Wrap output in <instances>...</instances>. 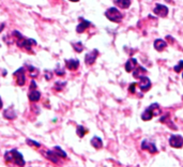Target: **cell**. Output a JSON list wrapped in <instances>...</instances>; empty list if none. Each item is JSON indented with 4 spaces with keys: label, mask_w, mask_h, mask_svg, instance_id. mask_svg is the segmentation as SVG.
Instances as JSON below:
<instances>
[{
    "label": "cell",
    "mask_w": 183,
    "mask_h": 167,
    "mask_svg": "<svg viewBox=\"0 0 183 167\" xmlns=\"http://www.w3.org/2000/svg\"><path fill=\"white\" fill-rule=\"evenodd\" d=\"M174 71H176L177 73L181 72V71H183V60H181V61H179V63L177 64L176 66H174Z\"/></svg>",
    "instance_id": "484cf974"
},
{
    "label": "cell",
    "mask_w": 183,
    "mask_h": 167,
    "mask_svg": "<svg viewBox=\"0 0 183 167\" xmlns=\"http://www.w3.org/2000/svg\"><path fill=\"white\" fill-rule=\"evenodd\" d=\"M142 148L144 150H147V151H149L150 153H153V154L157 152L156 146H155L153 143H150V141H148V140L142 141Z\"/></svg>",
    "instance_id": "52a82bcc"
},
{
    "label": "cell",
    "mask_w": 183,
    "mask_h": 167,
    "mask_svg": "<svg viewBox=\"0 0 183 167\" xmlns=\"http://www.w3.org/2000/svg\"><path fill=\"white\" fill-rule=\"evenodd\" d=\"M147 73V70L142 66H138V68L134 69L133 70V76L135 78H142L145 76V74Z\"/></svg>",
    "instance_id": "8fae6325"
},
{
    "label": "cell",
    "mask_w": 183,
    "mask_h": 167,
    "mask_svg": "<svg viewBox=\"0 0 183 167\" xmlns=\"http://www.w3.org/2000/svg\"><path fill=\"white\" fill-rule=\"evenodd\" d=\"M29 73H30L31 77H35V76H38V74H39V71H38L35 68H33V66H29Z\"/></svg>",
    "instance_id": "cb8c5ba5"
},
{
    "label": "cell",
    "mask_w": 183,
    "mask_h": 167,
    "mask_svg": "<svg viewBox=\"0 0 183 167\" xmlns=\"http://www.w3.org/2000/svg\"><path fill=\"white\" fill-rule=\"evenodd\" d=\"M136 86H137V84H136V83L131 84V85H130V87H129V91H130V92H131V93H134V92H135Z\"/></svg>",
    "instance_id": "83f0119b"
},
{
    "label": "cell",
    "mask_w": 183,
    "mask_h": 167,
    "mask_svg": "<svg viewBox=\"0 0 183 167\" xmlns=\"http://www.w3.org/2000/svg\"><path fill=\"white\" fill-rule=\"evenodd\" d=\"M138 85H139V88L142 89V91H148L149 89H150V87H151V80H150V78H148L147 76L142 77Z\"/></svg>",
    "instance_id": "ba28073f"
},
{
    "label": "cell",
    "mask_w": 183,
    "mask_h": 167,
    "mask_svg": "<svg viewBox=\"0 0 183 167\" xmlns=\"http://www.w3.org/2000/svg\"><path fill=\"white\" fill-rule=\"evenodd\" d=\"M66 68L71 71H75L77 70V68L79 66V61L76 59H70V60H66Z\"/></svg>",
    "instance_id": "30bf717a"
},
{
    "label": "cell",
    "mask_w": 183,
    "mask_h": 167,
    "mask_svg": "<svg viewBox=\"0 0 183 167\" xmlns=\"http://www.w3.org/2000/svg\"><path fill=\"white\" fill-rule=\"evenodd\" d=\"M166 46H167V43H166L164 40L162 39H156L154 41V48L156 49L157 52H162L164 51V49L166 48Z\"/></svg>",
    "instance_id": "9c48e42d"
},
{
    "label": "cell",
    "mask_w": 183,
    "mask_h": 167,
    "mask_svg": "<svg viewBox=\"0 0 183 167\" xmlns=\"http://www.w3.org/2000/svg\"><path fill=\"white\" fill-rule=\"evenodd\" d=\"M2 108V101H1V98H0V109Z\"/></svg>",
    "instance_id": "1f68e13d"
},
{
    "label": "cell",
    "mask_w": 183,
    "mask_h": 167,
    "mask_svg": "<svg viewBox=\"0 0 183 167\" xmlns=\"http://www.w3.org/2000/svg\"><path fill=\"white\" fill-rule=\"evenodd\" d=\"M70 1H72V2H77V1H79V0H70Z\"/></svg>",
    "instance_id": "d6a6232c"
},
{
    "label": "cell",
    "mask_w": 183,
    "mask_h": 167,
    "mask_svg": "<svg viewBox=\"0 0 183 167\" xmlns=\"http://www.w3.org/2000/svg\"><path fill=\"white\" fill-rule=\"evenodd\" d=\"M153 12L155 15L160 16V17H166L168 15V8L164 5H156Z\"/></svg>",
    "instance_id": "277c9868"
},
{
    "label": "cell",
    "mask_w": 183,
    "mask_h": 167,
    "mask_svg": "<svg viewBox=\"0 0 183 167\" xmlns=\"http://www.w3.org/2000/svg\"><path fill=\"white\" fill-rule=\"evenodd\" d=\"M166 1H167V2H170V1H171V0H166Z\"/></svg>",
    "instance_id": "836d02e7"
},
{
    "label": "cell",
    "mask_w": 183,
    "mask_h": 167,
    "mask_svg": "<svg viewBox=\"0 0 183 167\" xmlns=\"http://www.w3.org/2000/svg\"><path fill=\"white\" fill-rule=\"evenodd\" d=\"M153 114H152V112H151L149 108H147L146 110H145L144 112H142V119L144 121H149V120H151V119L153 118Z\"/></svg>",
    "instance_id": "d6986e66"
},
{
    "label": "cell",
    "mask_w": 183,
    "mask_h": 167,
    "mask_svg": "<svg viewBox=\"0 0 183 167\" xmlns=\"http://www.w3.org/2000/svg\"><path fill=\"white\" fill-rule=\"evenodd\" d=\"M14 76H16L17 78V85L18 86H24L25 83H26V76H25V70L23 68L18 69L15 73H14Z\"/></svg>",
    "instance_id": "5b68a950"
},
{
    "label": "cell",
    "mask_w": 183,
    "mask_h": 167,
    "mask_svg": "<svg viewBox=\"0 0 183 167\" xmlns=\"http://www.w3.org/2000/svg\"><path fill=\"white\" fill-rule=\"evenodd\" d=\"M87 132H88V131L86 130L85 128H84L83 125H78V126H77V129H76V133H77V135H78V136L81 137H81L85 136V134H86V133H87Z\"/></svg>",
    "instance_id": "7402d4cb"
},
{
    "label": "cell",
    "mask_w": 183,
    "mask_h": 167,
    "mask_svg": "<svg viewBox=\"0 0 183 167\" xmlns=\"http://www.w3.org/2000/svg\"><path fill=\"white\" fill-rule=\"evenodd\" d=\"M45 75H46V79H47V80H49V79L52 77V72L49 73L48 71H46V72H45Z\"/></svg>",
    "instance_id": "4dcf8cb0"
},
{
    "label": "cell",
    "mask_w": 183,
    "mask_h": 167,
    "mask_svg": "<svg viewBox=\"0 0 183 167\" xmlns=\"http://www.w3.org/2000/svg\"><path fill=\"white\" fill-rule=\"evenodd\" d=\"M73 48L77 52V53H81L84 51V46H83V43L81 42H77V43H73Z\"/></svg>",
    "instance_id": "603a6c76"
},
{
    "label": "cell",
    "mask_w": 183,
    "mask_h": 167,
    "mask_svg": "<svg viewBox=\"0 0 183 167\" xmlns=\"http://www.w3.org/2000/svg\"><path fill=\"white\" fill-rule=\"evenodd\" d=\"M169 145L172 148H182L183 138L181 135H172L169 138Z\"/></svg>",
    "instance_id": "3957f363"
},
{
    "label": "cell",
    "mask_w": 183,
    "mask_h": 167,
    "mask_svg": "<svg viewBox=\"0 0 183 167\" xmlns=\"http://www.w3.org/2000/svg\"><path fill=\"white\" fill-rule=\"evenodd\" d=\"M66 86V83H56V85H55V89H56V90H62V88H63V87Z\"/></svg>",
    "instance_id": "4316f807"
},
{
    "label": "cell",
    "mask_w": 183,
    "mask_h": 167,
    "mask_svg": "<svg viewBox=\"0 0 183 167\" xmlns=\"http://www.w3.org/2000/svg\"><path fill=\"white\" fill-rule=\"evenodd\" d=\"M136 66H137L136 59L135 58H131V59L127 60V63H125V71H127V72H132V71L136 68Z\"/></svg>",
    "instance_id": "7c38bea8"
},
{
    "label": "cell",
    "mask_w": 183,
    "mask_h": 167,
    "mask_svg": "<svg viewBox=\"0 0 183 167\" xmlns=\"http://www.w3.org/2000/svg\"><path fill=\"white\" fill-rule=\"evenodd\" d=\"M28 98L31 102H38L41 99V93L38 90H31V92L28 94Z\"/></svg>",
    "instance_id": "5bb4252c"
},
{
    "label": "cell",
    "mask_w": 183,
    "mask_h": 167,
    "mask_svg": "<svg viewBox=\"0 0 183 167\" xmlns=\"http://www.w3.org/2000/svg\"><path fill=\"white\" fill-rule=\"evenodd\" d=\"M54 152L59 156V158H66V153L63 151V150L61 149L60 147H55L54 148Z\"/></svg>",
    "instance_id": "44dd1931"
},
{
    "label": "cell",
    "mask_w": 183,
    "mask_h": 167,
    "mask_svg": "<svg viewBox=\"0 0 183 167\" xmlns=\"http://www.w3.org/2000/svg\"><path fill=\"white\" fill-rule=\"evenodd\" d=\"M105 16H106L110 22H113V23H120L122 20V18H123L122 13L117 8H109V9L105 12Z\"/></svg>",
    "instance_id": "6da1fadb"
},
{
    "label": "cell",
    "mask_w": 183,
    "mask_h": 167,
    "mask_svg": "<svg viewBox=\"0 0 183 167\" xmlns=\"http://www.w3.org/2000/svg\"><path fill=\"white\" fill-rule=\"evenodd\" d=\"M56 74L57 75H59V76H63V75H64V71L63 70H62V69H57V70H56Z\"/></svg>",
    "instance_id": "f1b7e54d"
},
{
    "label": "cell",
    "mask_w": 183,
    "mask_h": 167,
    "mask_svg": "<svg viewBox=\"0 0 183 167\" xmlns=\"http://www.w3.org/2000/svg\"><path fill=\"white\" fill-rule=\"evenodd\" d=\"M98 55H99V52L96 51V49H93L92 52H90V53H88L87 55H86L85 62L88 64V66H91V64H93L94 61L96 60V57H98Z\"/></svg>",
    "instance_id": "8992f818"
},
{
    "label": "cell",
    "mask_w": 183,
    "mask_h": 167,
    "mask_svg": "<svg viewBox=\"0 0 183 167\" xmlns=\"http://www.w3.org/2000/svg\"><path fill=\"white\" fill-rule=\"evenodd\" d=\"M3 116H5V118L9 119V120H13V119L16 118V112H14L13 109H5V112H3Z\"/></svg>",
    "instance_id": "ac0fdd59"
},
{
    "label": "cell",
    "mask_w": 183,
    "mask_h": 167,
    "mask_svg": "<svg viewBox=\"0 0 183 167\" xmlns=\"http://www.w3.org/2000/svg\"><path fill=\"white\" fill-rule=\"evenodd\" d=\"M149 109L152 112V114H153V116H159V114L161 112V110H160V106H159V104H156V103H153L152 105L151 106H149Z\"/></svg>",
    "instance_id": "ffe728a7"
},
{
    "label": "cell",
    "mask_w": 183,
    "mask_h": 167,
    "mask_svg": "<svg viewBox=\"0 0 183 167\" xmlns=\"http://www.w3.org/2000/svg\"><path fill=\"white\" fill-rule=\"evenodd\" d=\"M182 78H183V73H182Z\"/></svg>",
    "instance_id": "e575fe53"
},
{
    "label": "cell",
    "mask_w": 183,
    "mask_h": 167,
    "mask_svg": "<svg viewBox=\"0 0 183 167\" xmlns=\"http://www.w3.org/2000/svg\"><path fill=\"white\" fill-rule=\"evenodd\" d=\"M91 145L93 146L95 149H101V148L103 147V141H102V139L100 138V137H98V136H94L93 138L91 139Z\"/></svg>",
    "instance_id": "9a60e30c"
},
{
    "label": "cell",
    "mask_w": 183,
    "mask_h": 167,
    "mask_svg": "<svg viewBox=\"0 0 183 167\" xmlns=\"http://www.w3.org/2000/svg\"><path fill=\"white\" fill-rule=\"evenodd\" d=\"M116 5L121 9H127L131 5V0H116Z\"/></svg>",
    "instance_id": "2e32d148"
},
{
    "label": "cell",
    "mask_w": 183,
    "mask_h": 167,
    "mask_svg": "<svg viewBox=\"0 0 183 167\" xmlns=\"http://www.w3.org/2000/svg\"><path fill=\"white\" fill-rule=\"evenodd\" d=\"M35 88H37V83H35L34 80L31 81V85H30V89L31 90H35Z\"/></svg>",
    "instance_id": "f546056e"
},
{
    "label": "cell",
    "mask_w": 183,
    "mask_h": 167,
    "mask_svg": "<svg viewBox=\"0 0 183 167\" xmlns=\"http://www.w3.org/2000/svg\"><path fill=\"white\" fill-rule=\"evenodd\" d=\"M45 156L49 161H52V163H56V164H58V163H59V156L57 155L54 151H46Z\"/></svg>",
    "instance_id": "4fadbf2b"
},
{
    "label": "cell",
    "mask_w": 183,
    "mask_h": 167,
    "mask_svg": "<svg viewBox=\"0 0 183 167\" xmlns=\"http://www.w3.org/2000/svg\"><path fill=\"white\" fill-rule=\"evenodd\" d=\"M27 144H28L29 146H31V147H35V148H40V147H41L40 143H38V141H34V140H31V139H27Z\"/></svg>",
    "instance_id": "d4e9b609"
},
{
    "label": "cell",
    "mask_w": 183,
    "mask_h": 167,
    "mask_svg": "<svg viewBox=\"0 0 183 167\" xmlns=\"http://www.w3.org/2000/svg\"><path fill=\"white\" fill-rule=\"evenodd\" d=\"M11 155H12L11 162L15 163L16 165H18V166H20V167L25 166L24 158H23V155L17 151V150H11Z\"/></svg>",
    "instance_id": "7a4b0ae2"
},
{
    "label": "cell",
    "mask_w": 183,
    "mask_h": 167,
    "mask_svg": "<svg viewBox=\"0 0 183 167\" xmlns=\"http://www.w3.org/2000/svg\"><path fill=\"white\" fill-rule=\"evenodd\" d=\"M89 26H90V23L88 22V20H83V22L76 27V31L78 33H81V32H84Z\"/></svg>",
    "instance_id": "e0dca14e"
}]
</instances>
